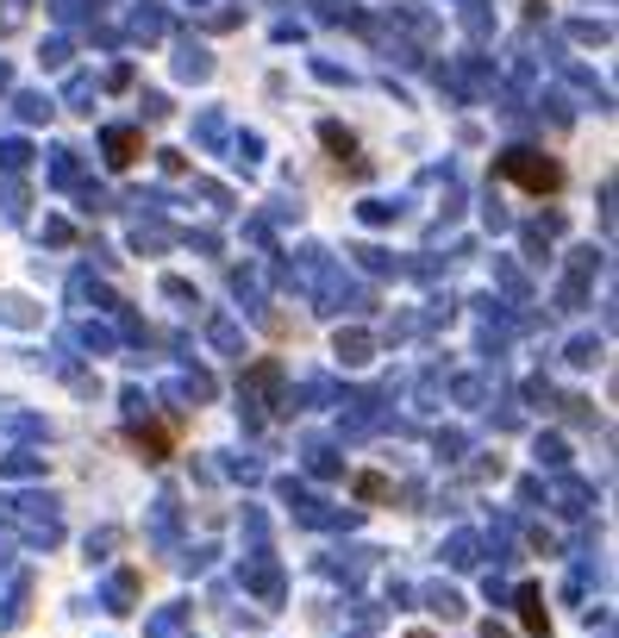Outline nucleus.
Here are the masks:
<instances>
[{"label":"nucleus","instance_id":"f257e3e1","mask_svg":"<svg viewBox=\"0 0 619 638\" xmlns=\"http://www.w3.org/2000/svg\"><path fill=\"white\" fill-rule=\"evenodd\" d=\"M500 176H513V182H525V188H557V163H525V151H513L507 163H500Z\"/></svg>","mask_w":619,"mask_h":638}]
</instances>
